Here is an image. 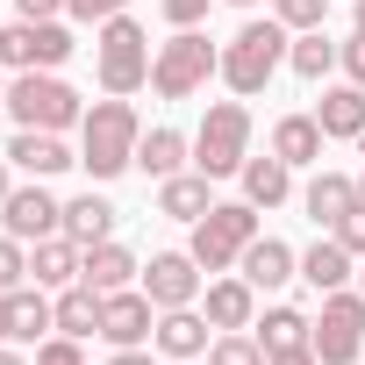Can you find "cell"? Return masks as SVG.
I'll return each instance as SVG.
<instances>
[{
	"label": "cell",
	"mask_w": 365,
	"mask_h": 365,
	"mask_svg": "<svg viewBox=\"0 0 365 365\" xmlns=\"http://www.w3.org/2000/svg\"><path fill=\"white\" fill-rule=\"evenodd\" d=\"M136 143H143V122H136V108L122 93H108V101L86 108V122H79V165L93 179H122L136 165Z\"/></svg>",
	"instance_id": "obj_1"
},
{
	"label": "cell",
	"mask_w": 365,
	"mask_h": 365,
	"mask_svg": "<svg viewBox=\"0 0 365 365\" xmlns=\"http://www.w3.org/2000/svg\"><path fill=\"white\" fill-rule=\"evenodd\" d=\"M287 43H294V29L279 22V15H265V22H244L230 43H222V79H230V93H265V79L287 65Z\"/></svg>",
	"instance_id": "obj_2"
},
{
	"label": "cell",
	"mask_w": 365,
	"mask_h": 365,
	"mask_svg": "<svg viewBox=\"0 0 365 365\" xmlns=\"http://www.w3.org/2000/svg\"><path fill=\"white\" fill-rule=\"evenodd\" d=\"M215 72H222V51H215L201 29H172V36L158 43V58H150V93H158V101H194Z\"/></svg>",
	"instance_id": "obj_3"
},
{
	"label": "cell",
	"mask_w": 365,
	"mask_h": 365,
	"mask_svg": "<svg viewBox=\"0 0 365 365\" xmlns=\"http://www.w3.org/2000/svg\"><path fill=\"white\" fill-rule=\"evenodd\" d=\"M150 36H143V22H129V15H115V22H101L93 29V72H101V93H143L150 86Z\"/></svg>",
	"instance_id": "obj_4"
},
{
	"label": "cell",
	"mask_w": 365,
	"mask_h": 365,
	"mask_svg": "<svg viewBox=\"0 0 365 365\" xmlns=\"http://www.w3.org/2000/svg\"><path fill=\"white\" fill-rule=\"evenodd\" d=\"M8 115H15V129H51V136H65V129L86 122V101H79L58 72H15V79H8Z\"/></svg>",
	"instance_id": "obj_5"
},
{
	"label": "cell",
	"mask_w": 365,
	"mask_h": 365,
	"mask_svg": "<svg viewBox=\"0 0 365 365\" xmlns=\"http://www.w3.org/2000/svg\"><path fill=\"white\" fill-rule=\"evenodd\" d=\"M251 237H258V208H251V201H215V208L194 222L187 251H194L201 272H237V258L251 251Z\"/></svg>",
	"instance_id": "obj_6"
},
{
	"label": "cell",
	"mask_w": 365,
	"mask_h": 365,
	"mask_svg": "<svg viewBox=\"0 0 365 365\" xmlns=\"http://www.w3.org/2000/svg\"><path fill=\"white\" fill-rule=\"evenodd\" d=\"M244 158H251V108L244 101H215L201 115V129H194V172L230 179V172H244Z\"/></svg>",
	"instance_id": "obj_7"
},
{
	"label": "cell",
	"mask_w": 365,
	"mask_h": 365,
	"mask_svg": "<svg viewBox=\"0 0 365 365\" xmlns=\"http://www.w3.org/2000/svg\"><path fill=\"white\" fill-rule=\"evenodd\" d=\"M308 344H315L322 365H358V351H365V294H351V287L322 294V315L308 322Z\"/></svg>",
	"instance_id": "obj_8"
},
{
	"label": "cell",
	"mask_w": 365,
	"mask_h": 365,
	"mask_svg": "<svg viewBox=\"0 0 365 365\" xmlns=\"http://www.w3.org/2000/svg\"><path fill=\"white\" fill-rule=\"evenodd\" d=\"M72 51H79V43H72L65 22H29V15H15L8 29H0V65H8V72H58Z\"/></svg>",
	"instance_id": "obj_9"
},
{
	"label": "cell",
	"mask_w": 365,
	"mask_h": 365,
	"mask_svg": "<svg viewBox=\"0 0 365 365\" xmlns=\"http://www.w3.org/2000/svg\"><path fill=\"white\" fill-rule=\"evenodd\" d=\"M150 329H158V301H150L143 287H115V294H101V344L129 351V344H150Z\"/></svg>",
	"instance_id": "obj_10"
},
{
	"label": "cell",
	"mask_w": 365,
	"mask_h": 365,
	"mask_svg": "<svg viewBox=\"0 0 365 365\" xmlns=\"http://www.w3.org/2000/svg\"><path fill=\"white\" fill-rule=\"evenodd\" d=\"M0 222H8V237H22V244H43V237L65 230V201L36 179V187H15L8 201H0Z\"/></svg>",
	"instance_id": "obj_11"
},
{
	"label": "cell",
	"mask_w": 365,
	"mask_h": 365,
	"mask_svg": "<svg viewBox=\"0 0 365 365\" xmlns=\"http://www.w3.org/2000/svg\"><path fill=\"white\" fill-rule=\"evenodd\" d=\"M201 279H208V272L194 265V251H158L136 287H143L158 308H194V301H201Z\"/></svg>",
	"instance_id": "obj_12"
},
{
	"label": "cell",
	"mask_w": 365,
	"mask_h": 365,
	"mask_svg": "<svg viewBox=\"0 0 365 365\" xmlns=\"http://www.w3.org/2000/svg\"><path fill=\"white\" fill-rule=\"evenodd\" d=\"M150 344H158V358L187 365V358H208V344H215V322H208L201 308H158V329H150Z\"/></svg>",
	"instance_id": "obj_13"
},
{
	"label": "cell",
	"mask_w": 365,
	"mask_h": 365,
	"mask_svg": "<svg viewBox=\"0 0 365 365\" xmlns=\"http://www.w3.org/2000/svg\"><path fill=\"white\" fill-rule=\"evenodd\" d=\"M237 272H244L258 294H279L287 279H301V251H287L279 237H265V230H258V237H251V251L237 258Z\"/></svg>",
	"instance_id": "obj_14"
},
{
	"label": "cell",
	"mask_w": 365,
	"mask_h": 365,
	"mask_svg": "<svg viewBox=\"0 0 365 365\" xmlns=\"http://www.w3.org/2000/svg\"><path fill=\"white\" fill-rule=\"evenodd\" d=\"M8 165H22L29 179H58L65 165H79V150H72L65 136H51V129H15V143H8Z\"/></svg>",
	"instance_id": "obj_15"
},
{
	"label": "cell",
	"mask_w": 365,
	"mask_h": 365,
	"mask_svg": "<svg viewBox=\"0 0 365 365\" xmlns=\"http://www.w3.org/2000/svg\"><path fill=\"white\" fill-rule=\"evenodd\" d=\"M215 329H251L258 322V287L244 279V272H215L208 279V308H201Z\"/></svg>",
	"instance_id": "obj_16"
},
{
	"label": "cell",
	"mask_w": 365,
	"mask_h": 365,
	"mask_svg": "<svg viewBox=\"0 0 365 365\" xmlns=\"http://www.w3.org/2000/svg\"><path fill=\"white\" fill-rule=\"evenodd\" d=\"M79 279L93 287V294H115V287H136L143 279V265H136V251L129 244H86V258H79Z\"/></svg>",
	"instance_id": "obj_17"
},
{
	"label": "cell",
	"mask_w": 365,
	"mask_h": 365,
	"mask_svg": "<svg viewBox=\"0 0 365 365\" xmlns=\"http://www.w3.org/2000/svg\"><path fill=\"white\" fill-rule=\"evenodd\" d=\"M315 122H322V136H336V143H365V86H322V101H315Z\"/></svg>",
	"instance_id": "obj_18"
},
{
	"label": "cell",
	"mask_w": 365,
	"mask_h": 365,
	"mask_svg": "<svg viewBox=\"0 0 365 365\" xmlns=\"http://www.w3.org/2000/svg\"><path fill=\"white\" fill-rule=\"evenodd\" d=\"M79 244L58 230V237H43V244H29V279L36 287H51V294H65V287H79Z\"/></svg>",
	"instance_id": "obj_19"
},
{
	"label": "cell",
	"mask_w": 365,
	"mask_h": 365,
	"mask_svg": "<svg viewBox=\"0 0 365 365\" xmlns=\"http://www.w3.org/2000/svg\"><path fill=\"white\" fill-rule=\"evenodd\" d=\"M301 279H308L315 294H336V287H351V279H358V258H351V251L322 230V237L301 251Z\"/></svg>",
	"instance_id": "obj_20"
},
{
	"label": "cell",
	"mask_w": 365,
	"mask_h": 365,
	"mask_svg": "<svg viewBox=\"0 0 365 365\" xmlns=\"http://www.w3.org/2000/svg\"><path fill=\"white\" fill-rule=\"evenodd\" d=\"M351 201H358V179H344V172H315L308 187H301V208H308L315 230H336L351 215Z\"/></svg>",
	"instance_id": "obj_21"
},
{
	"label": "cell",
	"mask_w": 365,
	"mask_h": 365,
	"mask_svg": "<svg viewBox=\"0 0 365 365\" xmlns=\"http://www.w3.org/2000/svg\"><path fill=\"white\" fill-rule=\"evenodd\" d=\"M215 179L208 172H172V179H158V215H172V222H201L208 208H215Z\"/></svg>",
	"instance_id": "obj_22"
},
{
	"label": "cell",
	"mask_w": 365,
	"mask_h": 365,
	"mask_svg": "<svg viewBox=\"0 0 365 365\" xmlns=\"http://www.w3.org/2000/svg\"><path fill=\"white\" fill-rule=\"evenodd\" d=\"M322 122L315 115H279L272 122V158H287V165H322Z\"/></svg>",
	"instance_id": "obj_23"
},
{
	"label": "cell",
	"mask_w": 365,
	"mask_h": 365,
	"mask_svg": "<svg viewBox=\"0 0 365 365\" xmlns=\"http://www.w3.org/2000/svg\"><path fill=\"white\" fill-rule=\"evenodd\" d=\"M237 179H244V201H251V208H279V201L294 194V165H287V158H244Z\"/></svg>",
	"instance_id": "obj_24"
},
{
	"label": "cell",
	"mask_w": 365,
	"mask_h": 365,
	"mask_svg": "<svg viewBox=\"0 0 365 365\" xmlns=\"http://www.w3.org/2000/svg\"><path fill=\"white\" fill-rule=\"evenodd\" d=\"M136 165H143L150 179L187 172V165H194V136H179V129H143V143H136Z\"/></svg>",
	"instance_id": "obj_25"
},
{
	"label": "cell",
	"mask_w": 365,
	"mask_h": 365,
	"mask_svg": "<svg viewBox=\"0 0 365 365\" xmlns=\"http://www.w3.org/2000/svg\"><path fill=\"white\" fill-rule=\"evenodd\" d=\"M308 322H315V315H301L294 301H272V308L251 322V336H258V344H265V358H272V351H294V344H308Z\"/></svg>",
	"instance_id": "obj_26"
},
{
	"label": "cell",
	"mask_w": 365,
	"mask_h": 365,
	"mask_svg": "<svg viewBox=\"0 0 365 365\" xmlns=\"http://www.w3.org/2000/svg\"><path fill=\"white\" fill-rule=\"evenodd\" d=\"M65 237L86 251V244H108L115 237V208L101 201V194H79V201H65Z\"/></svg>",
	"instance_id": "obj_27"
},
{
	"label": "cell",
	"mask_w": 365,
	"mask_h": 365,
	"mask_svg": "<svg viewBox=\"0 0 365 365\" xmlns=\"http://www.w3.org/2000/svg\"><path fill=\"white\" fill-rule=\"evenodd\" d=\"M58 336H79V344H86V336H101V294H93L86 279L58 294Z\"/></svg>",
	"instance_id": "obj_28"
},
{
	"label": "cell",
	"mask_w": 365,
	"mask_h": 365,
	"mask_svg": "<svg viewBox=\"0 0 365 365\" xmlns=\"http://www.w3.org/2000/svg\"><path fill=\"white\" fill-rule=\"evenodd\" d=\"M287 65H294L301 79H329V72H336V43H329V29H301V36L287 43Z\"/></svg>",
	"instance_id": "obj_29"
},
{
	"label": "cell",
	"mask_w": 365,
	"mask_h": 365,
	"mask_svg": "<svg viewBox=\"0 0 365 365\" xmlns=\"http://www.w3.org/2000/svg\"><path fill=\"white\" fill-rule=\"evenodd\" d=\"M208 365H265V344H258L251 329H215V344H208Z\"/></svg>",
	"instance_id": "obj_30"
},
{
	"label": "cell",
	"mask_w": 365,
	"mask_h": 365,
	"mask_svg": "<svg viewBox=\"0 0 365 365\" xmlns=\"http://www.w3.org/2000/svg\"><path fill=\"white\" fill-rule=\"evenodd\" d=\"M272 15L301 36V29H322V22H329V0H272Z\"/></svg>",
	"instance_id": "obj_31"
},
{
	"label": "cell",
	"mask_w": 365,
	"mask_h": 365,
	"mask_svg": "<svg viewBox=\"0 0 365 365\" xmlns=\"http://www.w3.org/2000/svg\"><path fill=\"white\" fill-rule=\"evenodd\" d=\"M29 287V244L22 237H0V294Z\"/></svg>",
	"instance_id": "obj_32"
},
{
	"label": "cell",
	"mask_w": 365,
	"mask_h": 365,
	"mask_svg": "<svg viewBox=\"0 0 365 365\" xmlns=\"http://www.w3.org/2000/svg\"><path fill=\"white\" fill-rule=\"evenodd\" d=\"M329 237H336V244H344V251H351V258H365V194H358V201H351V215H344V222H336V230H329Z\"/></svg>",
	"instance_id": "obj_33"
},
{
	"label": "cell",
	"mask_w": 365,
	"mask_h": 365,
	"mask_svg": "<svg viewBox=\"0 0 365 365\" xmlns=\"http://www.w3.org/2000/svg\"><path fill=\"white\" fill-rule=\"evenodd\" d=\"M29 365H86V351H79V336H43Z\"/></svg>",
	"instance_id": "obj_34"
},
{
	"label": "cell",
	"mask_w": 365,
	"mask_h": 365,
	"mask_svg": "<svg viewBox=\"0 0 365 365\" xmlns=\"http://www.w3.org/2000/svg\"><path fill=\"white\" fill-rule=\"evenodd\" d=\"M65 15H72V22H93V29H101V22L129 15V0H65Z\"/></svg>",
	"instance_id": "obj_35"
},
{
	"label": "cell",
	"mask_w": 365,
	"mask_h": 365,
	"mask_svg": "<svg viewBox=\"0 0 365 365\" xmlns=\"http://www.w3.org/2000/svg\"><path fill=\"white\" fill-rule=\"evenodd\" d=\"M336 65H344V79H351V86H365V29H351V36L336 43Z\"/></svg>",
	"instance_id": "obj_36"
},
{
	"label": "cell",
	"mask_w": 365,
	"mask_h": 365,
	"mask_svg": "<svg viewBox=\"0 0 365 365\" xmlns=\"http://www.w3.org/2000/svg\"><path fill=\"white\" fill-rule=\"evenodd\" d=\"M158 8H165V22H172V29H201V15L215 8V0H158Z\"/></svg>",
	"instance_id": "obj_37"
},
{
	"label": "cell",
	"mask_w": 365,
	"mask_h": 365,
	"mask_svg": "<svg viewBox=\"0 0 365 365\" xmlns=\"http://www.w3.org/2000/svg\"><path fill=\"white\" fill-rule=\"evenodd\" d=\"M15 15H29V22H65V0H15Z\"/></svg>",
	"instance_id": "obj_38"
},
{
	"label": "cell",
	"mask_w": 365,
	"mask_h": 365,
	"mask_svg": "<svg viewBox=\"0 0 365 365\" xmlns=\"http://www.w3.org/2000/svg\"><path fill=\"white\" fill-rule=\"evenodd\" d=\"M265 365H322V358H315V344H294V351H272Z\"/></svg>",
	"instance_id": "obj_39"
},
{
	"label": "cell",
	"mask_w": 365,
	"mask_h": 365,
	"mask_svg": "<svg viewBox=\"0 0 365 365\" xmlns=\"http://www.w3.org/2000/svg\"><path fill=\"white\" fill-rule=\"evenodd\" d=\"M0 344H15V294H0Z\"/></svg>",
	"instance_id": "obj_40"
},
{
	"label": "cell",
	"mask_w": 365,
	"mask_h": 365,
	"mask_svg": "<svg viewBox=\"0 0 365 365\" xmlns=\"http://www.w3.org/2000/svg\"><path fill=\"white\" fill-rule=\"evenodd\" d=\"M108 365H158V358H150V351H143V344H129V351H115V358H108Z\"/></svg>",
	"instance_id": "obj_41"
},
{
	"label": "cell",
	"mask_w": 365,
	"mask_h": 365,
	"mask_svg": "<svg viewBox=\"0 0 365 365\" xmlns=\"http://www.w3.org/2000/svg\"><path fill=\"white\" fill-rule=\"evenodd\" d=\"M0 365H29V358H22V351H15V344H0Z\"/></svg>",
	"instance_id": "obj_42"
},
{
	"label": "cell",
	"mask_w": 365,
	"mask_h": 365,
	"mask_svg": "<svg viewBox=\"0 0 365 365\" xmlns=\"http://www.w3.org/2000/svg\"><path fill=\"white\" fill-rule=\"evenodd\" d=\"M15 194V179H8V158H0V201H8Z\"/></svg>",
	"instance_id": "obj_43"
},
{
	"label": "cell",
	"mask_w": 365,
	"mask_h": 365,
	"mask_svg": "<svg viewBox=\"0 0 365 365\" xmlns=\"http://www.w3.org/2000/svg\"><path fill=\"white\" fill-rule=\"evenodd\" d=\"M0 101H8V65H0Z\"/></svg>",
	"instance_id": "obj_44"
},
{
	"label": "cell",
	"mask_w": 365,
	"mask_h": 365,
	"mask_svg": "<svg viewBox=\"0 0 365 365\" xmlns=\"http://www.w3.org/2000/svg\"><path fill=\"white\" fill-rule=\"evenodd\" d=\"M351 8H358V29H365V0H351Z\"/></svg>",
	"instance_id": "obj_45"
},
{
	"label": "cell",
	"mask_w": 365,
	"mask_h": 365,
	"mask_svg": "<svg viewBox=\"0 0 365 365\" xmlns=\"http://www.w3.org/2000/svg\"><path fill=\"white\" fill-rule=\"evenodd\" d=\"M358 294H365V258H358Z\"/></svg>",
	"instance_id": "obj_46"
},
{
	"label": "cell",
	"mask_w": 365,
	"mask_h": 365,
	"mask_svg": "<svg viewBox=\"0 0 365 365\" xmlns=\"http://www.w3.org/2000/svg\"><path fill=\"white\" fill-rule=\"evenodd\" d=\"M230 8H258V0H230Z\"/></svg>",
	"instance_id": "obj_47"
},
{
	"label": "cell",
	"mask_w": 365,
	"mask_h": 365,
	"mask_svg": "<svg viewBox=\"0 0 365 365\" xmlns=\"http://www.w3.org/2000/svg\"><path fill=\"white\" fill-rule=\"evenodd\" d=\"M358 194H365V172H358Z\"/></svg>",
	"instance_id": "obj_48"
},
{
	"label": "cell",
	"mask_w": 365,
	"mask_h": 365,
	"mask_svg": "<svg viewBox=\"0 0 365 365\" xmlns=\"http://www.w3.org/2000/svg\"><path fill=\"white\" fill-rule=\"evenodd\" d=\"M187 365H201V358H187Z\"/></svg>",
	"instance_id": "obj_49"
}]
</instances>
